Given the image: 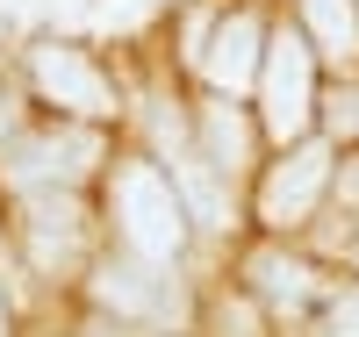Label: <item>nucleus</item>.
Listing matches in <instances>:
<instances>
[{
  "label": "nucleus",
  "mask_w": 359,
  "mask_h": 337,
  "mask_svg": "<svg viewBox=\"0 0 359 337\" xmlns=\"http://www.w3.org/2000/svg\"><path fill=\"white\" fill-rule=\"evenodd\" d=\"M101 201H108L115 252L151 259V266H180L187 244H194V230H201L194 208H187V194L172 187V172L151 158V151H123V158H108Z\"/></svg>",
  "instance_id": "f257e3e1"
},
{
  "label": "nucleus",
  "mask_w": 359,
  "mask_h": 337,
  "mask_svg": "<svg viewBox=\"0 0 359 337\" xmlns=\"http://www.w3.org/2000/svg\"><path fill=\"white\" fill-rule=\"evenodd\" d=\"M108 130L94 122H65V115H36L22 137L0 144V194H43V187H79V179L108 172Z\"/></svg>",
  "instance_id": "20e7f679"
},
{
  "label": "nucleus",
  "mask_w": 359,
  "mask_h": 337,
  "mask_svg": "<svg viewBox=\"0 0 359 337\" xmlns=\"http://www.w3.org/2000/svg\"><path fill=\"white\" fill-rule=\"evenodd\" d=\"M316 337H359V287H331V301L316 309Z\"/></svg>",
  "instance_id": "4468645a"
},
{
  "label": "nucleus",
  "mask_w": 359,
  "mask_h": 337,
  "mask_svg": "<svg viewBox=\"0 0 359 337\" xmlns=\"http://www.w3.org/2000/svg\"><path fill=\"white\" fill-rule=\"evenodd\" d=\"M338 158L345 151L331 137H302V144L273 151V165H259V179H252V223L273 237L309 230L316 208L338 201Z\"/></svg>",
  "instance_id": "39448f33"
},
{
  "label": "nucleus",
  "mask_w": 359,
  "mask_h": 337,
  "mask_svg": "<svg viewBox=\"0 0 359 337\" xmlns=\"http://www.w3.org/2000/svg\"><path fill=\"white\" fill-rule=\"evenodd\" d=\"M94 337H165V330H151V323H115V316H108Z\"/></svg>",
  "instance_id": "dca6fc26"
},
{
  "label": "nucleus",
  "mask_w": 359,
  "mask_h": 337,
  "mask_svg": "<svg viewBox=\"0 0 359 337\" xmlns=\"http://www.w3.org/2000/svg\"><path fill=\"white\" fill-rule=\"evenodd\" d=\"M86 201L72 187H43V194H15V252L29 259L36 280H65V273L94 266L86 259Z\"/></svg>",
  "instance_id": "0eeeda50"
},
{
  "label": "nucleus",
  "mask_w": 359,
  "mask_h": 337,
  "mask_svg": "<svg viewBox=\"0 0 359 337\" xmlns=\"http://www.w3.org/2000/svg\"><path fill=\"white\" fill-rule=\"evenodd\" d=\"M287 15L316 43V57H323L331 79L359 72V0H287Z\"/></svg>",
  "instance_id": "9b49d317"
},
{
  "label": "nucleus",
  "mask_w": 359,
  "mask_h": 337,
  "mask_svg": "<svg viewBox=\"0 0 359 337\" xmlns=\"http://www.w3.org/2000/svg\"><path fill=\"white\" fill-rule=\"evenodd\" d=\"M8 323H15V316H8V294H0V337H8Z\"/></svg>",
  "instance_id": "a211bd4d"
},
{
  "label": "nucleus",
  "mask_w": 359,
  "mask_h": 337,
  "mask_svg": "<svg viewBox=\"0 0 359 337\" xmlns=\"http://www.w3.org/2000/svg\"><path fill=\"white\" fill-rule=\"evenodd\" d=\"M22 86L29 101H36L43 115H65V122H94V130H108V122H123V79H115L101 65L94 43L79 36H29L22 43Z\"/></svg>",
  "instance_id": "f03ea898"
},
{
  "label": "nucleus",
  "mask_w": 359,
  "mask_h": 337,
  "mask_svg": "<svg viewBox=\"0 0 359 337\" xmlns=\"http://www.w3.org/2000/svg\"><path fill=\"white\" fill-rule=\"evenodd\" d=\"M338 252H345V266H352V273H359V223H352V230H345V237H338Z\"/></svg>",
  "instance_id": "f3484780"
},
{
  "label": "nucleus",
  "mask_w": 359,
  "mask_h": 337,
  "mask_svg": "<svg viewBox=\"0 0 359 337\" xmlns=\"http://www.w3.org/2000/svg\"><path fill=\"white\" fill-rule=\"evenodd\" d=\"M86 294L94 309L115 316V323H151V330H172L187 316V287L172 280V266H151V259H130V252H108L86 266Z\"/></svg>",
  "instance_id": "6e6552de"
},
{
  "label": "nucleus",
  "mask_w": 359,
  "mask_h": 337,
  "mask_svg": "<svg viewBox=\"0 0 359 337\" xmlns=\"http://www.w3.org/2000/svg\"><path fill=\"white\" fill-rule=\"evenodd\" d=\"M266 43H273L266 0H223L216 29H208V43H201L194 86H201V94H223V101H252L259 72H266Z\"/></svg>",
  "instance_id": "423d86ee"
},
{
  "label": "nucleus",
  "mask_w": 359,
  "mask_h": 337,
  "mask_svg": "<svg viewBox=\"0 0 359 337\" xmlns=\"http://www.w3.org/2000/svg\"><path fill=\"white\" fill-rule=\"evenodd\" d=\"M245 294L259 301L266 316H316L323 301H331V280L302 259V252H287V244H259V252L245 259Z\"/></svg>",
  "instance_id": "9d476101"
},
{
  "label": "nucleus",
  "mask_w": 359,
  "mask_h": 337,
  "mask_svg": "<svg viewBox=\"0 0 359 337\" xmlns=\"http://www.w3.org/2000/svg\"><path fill=\"white\" fill-rule=\"evenodd\" d=\"M338 208H359V144L338 158Z\"/></svg>",
  "instance_id": "2eb2a0df"
},
{
  "label": "nucleus",
  "mask_w": 359,
  "mask_h": 337,
  "mask_svg": "<svg viewBox=\"0 0 359 337\" xmlns=\"http://www.w3.org/2000/svg\"><path fill=\"white\" fill-rule=\"evenodd\" d=\"M323 137H331V144H345V151L359 144V72L323 86Z\"/></svg>",
  "instance_id": "ddd939ff"
},
{
  "label": "nucleus",
  "mask_w": 359,
  "mask_h": 337,
  "mask_svg": "<svg viewBox=\"0 0 359 337\" xmlns=\"http://www.w3.org/2000/svg\"><path fill=\"white\" fill-rule=\"evenodd\" d=\"M323 86H331V72H323L316 43L294 29V15H273V43H266V72H259V122H266V144L287 151L323 130Z\"/></svg>",
  "instance_id": "7ed1b4c3"
},
{
  "label": "nucleus",
  "mask_w": 359,
  "mask_h": 337,
  "mask_svg": "<svg viewBox=\"0 0 359 337\" xmlns=\"http://www.w3.org/2000/svg\"><path fill=\"white\" fill-rule=\"evenodd\" d=\"M208 337H266V309L237 287V294H216L208 301Z\"/></svg>",
  "instance_id": "f8f14e48"
},
{
  "label": "nucleus",
  "mask_w": 359,
  "mask_h": 337,
  "mask_svg": "<svg viewBox=\"0 0 359 337\" xmlns=\"http://www.w3.org/2000/svg\"><path fill=\"white\" fill-rule=\"evenodd\" d=\"M194 144H201V158L223 172V187H245V179H259L266 122H259V108H252V101L201 94V101H194Z\"/></svg>",
  "instance_id": "1a4fd4ad"
}]
</instances>
